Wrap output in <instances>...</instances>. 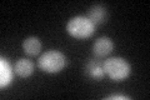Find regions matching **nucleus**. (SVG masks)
<instances>
[{
  "label": "nucleus",
  "instance_id": "f257e3e1",
  "mask_svg": "<svg viewBox=\"0 0 150 100\" xmlns=\"http://www.w3.org/2000/svg\"><path fill=\"white\" fill-rule=\"evenodd\" d=\"M67 56L59 50H48L38 59V68L48 74L60 73L67 66Z\"/></svg>",
  "mask_w": 150,
  "mask_h": 100
},
{
  "label": "nucleus",
  "instance_id": "9d476101",
  "mask_svg": "<svg viewBox=\"0 0 150 100\" xmlns=\"http://www.w3.org/2000/svg\"><path fill=\"white\" fill-rule=\"evenodd\" d=\"M106 100H130L131 98L128 96V95H119V94H112L109 95V96L105 98Z\"/></svg>",
  "mask_w": 150,
  "mask_h": 100
},
{
  "label": "nucleus",
  "instance_id": "6e6552de",
  "mask_svg": "<svg viewBox=\"0 0 150 100\" xmlns=\"http://www.w3.org/2000/svg\"><path fill=\"white\" fill-rule=\"evenodd\" d=\"M23 50L24 53L30 55V56H35L41 51V41L39 40V38L36 36H29L23 41Z\"/></svg>",
  "mask_w": 150,
  "mask_h": 100
},
{
  "label": "nucleus",
  "instance_id": "1a4fd4ad",
  "mask_svg": "<svg viewBox=\"0 0 150 100\" xmlns=\"http://www.w3.org/2000/svg\"><path fill=\"white\" fill-rule=\"evenodd\" d=\"M0 66H1V71H0V87L5 88L11 83L13 74L15 73V71H14V68L10 66L9 61L6 59H4V58H1Z\"/></svg>",
  "mask_w": 150,
  "mask_h": 100
},
{
  "label": "nucleus",
  "instance_id": "20e7f679",
  "mask_svg": "<svg viewBox=\"0 0 150 100\" xmlns=\"http://www.w3.org/2000/svg\"><path fill=\"white\" fill-rule=\"evenodd\" d=\"M85 74L86 77L94 80H101L105 77L104 71V61H101L100 58L90 59L85 65Z\"/></svg>",
  "mask_w": 150,
  "mask_h": 100
},
{
  "label": "nucleus",
  "instance_id": "423d86ee",
  "mask_svg": "<svg viewBox=\"0 0 150 100\" xmlns=\"http://www.w3.org/2000/svg\"><path fill=\"white\" fill-rule=\"evenodd\" d=\"M35 70V65L29 59H19L14 65V71L20 78H29Z\"/></svg>",
  "mask_w": 150,
  "mask_h": 100
},
{
  "label": "nucleus",
  "instance_id": "f03ea898",
  "mask_svg": "<svg viewBox=\"0 0 150 100\" xmlns=\"http://www.w3.org/2000/svg\"><path fill=\"white\" fill-rule=\"evenodd\" d=\"M95 24L88 16L78 15L71 18L67 24V31L75 39H89L95 33Z\"/></svg>",
  "mask_w": 150,
  "mask_h": 100
},
{
  "label": "nucleus",
  "instance_id": "0eeeda50",
  "mask_svg": "<svg viewBox=\"0 0 150 100\" xmlns=\"http://www.w3.org/2000/svg\"><path fill=\"white\" fill-rule=\"evenodd\" d=\"M88 18L95 24H103L106 21L108 18V11L106 8L101 4H96V5H93L88 11Z\"/></svg>",
  "mask_w": 150,
  "mask_h": 100
},
{
  "label": "nucleus",
  "instance_id": "39448f33",
  "mask_svg": "<svg viewBox=\"0 0 150 100\" xmlns=\"http://www.w3.org/2000/svg\"><path fill=\"white\" fill-rule=\"evenodd\" d=\"M112 50H114V43L108 36H101L99 39H96L93 45L94 54H95L96 58H100V59L108 56Z\"/></svg>",
  "mask_w": 150,
  "mask_h": 100
},
{
  "label": "nucleus",
  "instance_id": "7ed1b4c3",
  "mask_svg": "<svg viewBox=\"0 0 150 100\" xmlns=\"http://www.w3.org/2000/svg\"><path fill=\"white\" fill-rule=\"evenodd\" d=\"M104 71L105 75H108L114 82H121L129 78L130 75V64L125 59L120 56H114L104 60Z\"/></svg>",
  "mask_w": 150,
  "mask_h": 100
}]
</instances>
